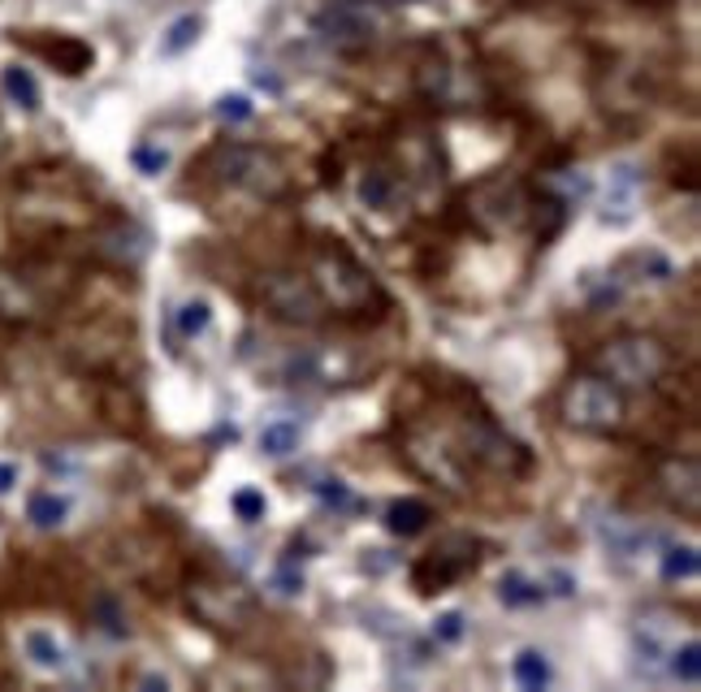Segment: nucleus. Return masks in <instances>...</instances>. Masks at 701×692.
Masks as SVG:
<instances>
[{"label": "nucleus", "mask_w": 701, "mask_h": 692, "mask_svg": "<svg viewBox=\"0 0 701 692\" xmlns=\"http://www.w3.org/2000/svg\"><path fill=\"white\" fill-rule=\"evenodd\" d=\"M308 282L317 286L326 312H343V317H368V312H372V317H377V312H385V304H390L385 291H381V282L351 256L339 239L313 252V260H308Z\"/></svg>", "instance_id": "nucleus-1"}, {"label": "nucleus", "mask_w": 701, "mask_h": 692, "mask_svg": "<svg viewBox=\"0 0 701 692\" xmlns=\"http://www.w3.org/2000/svg\"><path fill=\"white\" fill-rule=\"evenodd\" d=\"M213 174H217L226 187L247 191V195H256V200H265V204L282 200V195L291 191L286 165L278 161V152H269V148H260V143H221V148L213 152Z\"/></svg>", "instance_id": "nucleus-2"}, {"label": "nucleus", "mask_w": 701, "mask_h": 692, "mask_svg": "<svg viewBox=\"0 0 701 692\" xmlns=\"http://www.w3.org/2000/svg\"><path fill=\"white\" fill-rule=\"evenodd\" d=\"M598 368L615 385L646 389V385H659L672 372V350L654 334H620L598 350Z\"/></svg>", "instance_id": "nucleus-3"}, {"label": "nucleus", "mask_w": 701, "mask_h": 692, "mask_svg": "<svg viewBox=\"0 0 701 692\" xmlns=\"http://www.w3.org/2000/svg\"><path fill=\"white\" fill-rule=\"evenodd\" d=\"M187 606H191V615H195L204 628L230 632V637L247 632L252 619H256V598H252V589H243V585H234V580H213V576L187 585Z\"/></svg>", "instance_id": "nucleus-4"}, {"label": "nucleus", "mask_w": 701, "mask_h": 692, "mask_svg": "<svg viewBox=\"0 0 701 692\" xmlns=\"http://www.w3.org/2000/svg\"><path fill=\"white\" fill-rule=\"evenodd\" d=\"M463 213L481 234H511L528 221V195L515 178H481L468 195H463Z\"/></svg>", "instance_id": "nucleus-5"}, {"label": "nucleus", "mask_w": 701, "mask_h": 692, "mask_svg": "<svg viewBox=\"0 0 701 692\" xmlns=\"http://www.w3.org/2000/svg\"><path fill=\"white\" fill-rule=\"evenodd\" d=\"M260 295V308L282 321V325H295V330H317L326 321V304L317 295V286L308 282V273H291V269H273L260 278L256 286Z\"/></svg>", "instance_id": "nucleus-6"}, {"label": "nucleus", "mask_w": 701, "mask_h": 692, "mask_svg": "<svg viewBox=\"0 0 701 692\" xmlns=\"http://www.w3.org/2000/svg\"><path fill=\"white\" fill-rule=\"evenodd\" d=\"M559 411L581 433H611L624 424V394L607 376H576V381H568Z\"/></svg>", "instance_id": "nucleus-7"}, {"label": "nucleus", "mask_w": 701, "mask_h": 692, "mask_svg": "<svg viewBox=\"0 0 701 692\" xmlns=\"http://www.w3.org/2000/svg\"><path fill=\"white\" fill-rule=\"evenodd\" d=\"M476 567H481V541L472 533H446L433 550H424L411 563V585L416 593H442Z\"/></svg>", "instance_id": "nucleus-8"}, {"label": "nucleus", "mask_w": 701, "mask_h": 692, "mask_svg": "<svg viewBox=\"0 0 701 692\" xmlns=\"http://www.w3.org/2000/svg\"><path fill=\"white\" fill-rule=\"evenodd\" d=\"M407 459L420 476H429L433 485L450 489V494H472V472H468V459L463 450H455L450 441H442L437 433H411L407 437Z\"/></svg>", "instance_id": "nucleus-9"}, {"label": "nucleus", "mask_w": 701, "mask_h": 692, "mask_svg": "<svg viewBox=\"0 0 701 692\" xmlns=\"http://www.w3.org/2000/svg\"><path fill=\"white\" fill-rule=\"evenodd\" d=\"M463 459L468 463L476 459V463H485L489 472H502V476H520L533 463V454L515 437H507L494 420H476V424L463 428Z\"/></svg>", "instance_id": "nucleus-10"}, {"label": "nucleus", "mask_w": 701, "mask_h": 692, "mask_svg": "<svg viewBox=\"0 0 701 692\" xmlns=\"http://www.w3.org/2000/svg\"><path fill=\"white\" fill-rule=\"evenodd\" d=\"M654 480H659L663 498H667L676 511H685V515H698L701 511V467L693 454H667V459L659 463Z\"/></svg>", "instance_id": "nucleus-11"}, {"label": "nucleus", "mask_w": 701, "mask_h": 692, "mask_svg": "<svg viewBox=\"0 0 701 692\" xmlns=\"http://www.w3.org/2000/svg\"><path fill=\"white\" fill-rule=\"evenodd\" d=\"M313 30L326 39V43H334V48H368L372 39H377V26L364 17V9H351V4H330V9H321L317 17H313Z\"/></svg>", "instance_id": "nucleus-12"}, {"label": "nucleus", "mask_w": 701, "mask_h": 692, "mask_svg": "<svg viewBox=\"0 0 701 692\" xmlns=\"http://www.w3.org/2000/svg\"><path fill=\"white\" fill-rule=\"evenodd\" d=\"M0 317L4 321H35L39 317V295L26 278L13 269H0Z\"/></svg>", "instance_id": "nucleus-13"}, {"label": "nucleus", "mask_w": 701, "mask_h": 692, "mask_svg": "<svg viewBox=\"0 0 701 692\" xmlns=\"http://www.w3.org/2000/svg\"><path fill=\"white\" fill-rule=\"evenodd\" d=\"M339 376V359L330 355V350H317V346H308V350H295L291 359H286V381H304V385H321V381H334Z\"/></svg>", "instance_id": "nucleus-14"}, {"label": "nucleus", "mask_w": 701, "mask_h": 692, "mask_svg": "<svg viewBox=\"0 0 701 692\" xmlns=\"http://www.w3.org/2000/svg\"><path fill=\"white\" fill-rule=\"evenodd\" d=\"M637 169H628V165H620L615 174H611V187H607V221H628L633 213H637Z\"/></svg>", "instance_id": "nucleus-15"}, {"label": "nucleus", "mask_w": 701, "mask_h": 692, "mask_svg": "<svg viewBox=\"0 0 701 692\" xmlns=\"http://www.w3.org/2000/svg\"><path fill=\"white\" fill-rule=\"evenodd\" d=\"M429 520H433V511H429V502H420V498H398V502L385 507V528H390L394 537H416V533L429 528Z\"/></svg>", "instance_id": "nucleus-16"}, {"label": "nucleus", "mask_w": 701, "mask_h": 692, "mask_svg": "<svg viewBox=\"0 0 701 692\" xmlns=\"http://www.w3.org/2000/svg\"><path fill=\"white\" fill-rule=\"evenodd\" d=\"M61 74H87L91 69V61H95V52L82 43V39H52V43H35Z\"/></svg>", "instance_id": "nucleus-17"}, {"label": "nucleus", "mask_w": 701, "mask_h": 692, "mask_svg": "<svg viewBox=\"0 0 701 692\" xmlns=\"http://www.w3.org/2000/svg\"><path fill=\"white\" fill-rule=\"evenodd\" d=\"M22 650H26L30 667H39V671H61V667H65V650H61V641H56L52 632H43V628H30V632H26V641H22Z\"/></svg>", "instance_id": "nucleus-18"}, {"label": "nucleus", "mask_w": 701, "mask_h": 692, "mask_svg": "<svg viewBox=\"0 0 701 692\" xmlns=\"http://www.w3.org/2000/svg\"><path fill=\"white\" fill-rule=\"evenodd\" d=\"M65 515H69V502H65L61 494H52V489L30 494V502H26V520H30L35 528H61Z\"/></svg>", "instance_id": "nucleus-19"}, {"label": "nucleus", "mask_w": 701, "mask_h": 692, "mask_svg": "<svg viewBox=\"0 0 701 692\" xmlns=\"http://www.w3.org/2000/svg\"><path fill=\"white\" fill-rule=\"evenodd\" d=\"M498 598H502V606L520 611V606H537V602H546V589H541L537 580H528L524 572H507V576L498 580Z\"/></svg>", "instance_id": "nucleus-20"}, {"label": "nucleus", "mask_w": 701, "mask_h": 692, "mask_svg": "<svg viewBox=\"0 0 701 692\" xmlns=\"http://www.w3.org/2000/svg\"><path fill=\"white\" fill-rule=\"evenodd\" d=\"M0 82H4V95H9L22 113H35V108H39V82H35V74H30V69L9 65V69L0 74Z\"/></svg>", "instance_id": "nucleus-21"}, {"label": "nucleus", "mask_w": 701, "mask_h": 692, "mask_svg": "<svg viewBox=\"0 0 701 692\" xmlns=\"http://www.w3.org/2000/svg\"><path fill=\"white\" fill-rule=\"evenodd\" d=\"M260 450H265L269 459L295 454V450H299V424H295V420H273V424H265V428H260Z\"/></svg>", "instance_id": "nucleus-22"}, {"label": "nucleus", "mask_w": 701, "mask_h": 692, "mask_svg": "<svg viewBox=\"0 0 701 692\" xmlns=\"http://www.w3.org/2000/svg\"><path fill=\"white\" fill-rule=\"evenodd\" d=\"M390 200H394V178L385 169H368L359 178V204L368 213H381V208H390Z\"/></svg>", "instance_id": "nucleus-23"}, {"label": "nucleus", "mask_w": 701, "mask_h": 692, "mask_svg": "<svg viewBox=\"0 0 701 692\" xmlns=\"http://www.w3.org/2000/svg\"><path fill=\"white\" fill-rule=\"evenodd\" d=\"M511 676H515V684H524V689H546L550 684V663H546V654H537V650H524V654H515V663H511Z\"/></svg>", "instance_id": "nucleus-24"}, {"label": "nucleus", "mask_w": 701, "mask_h": 692, "mask_svg": "<svg viewBox=\"0 0 701 692\" xmlns=\"http://www.w3.org/2000/svg\"><path fill=\"white\" fill-rule=\"evenodd\" d=\"M200 30H204V22L195 17V13H182L169 30H165V39H161V52L165 56H178V52H187L195 39H200Z\"/></svg>", "instance_id": "nucleus-25"}, {"label": "nucleus", "mask_w": 701, "mask_h": 692, "mask_svg": "<svg viewBox=\"0 0 701 692\" xmlns=\"http://www.w3.org/2000/svg\"><path fill=\"white\" fill-rule=\"evenodd\" d=\"M174 325H178V334H182V338H200V334L213 325V308H208V299H187V304L178 308Z\"/></svg>", "instance_id": "nucleus-26"}, {"label": "nucleus", "mask_w": 701, "mask_h": 692, "mask_svg": "<svg viewBox=\"0 0 701 692\" xmlns=\"http://www.w3.org/2000/svg\"><path fill=\"white\" fill-rule=\"evenodd\" d=\"M701 567L698 546H672L663 554V580H693Z\"/></svg>", "instance_id": "nucleus-27"}, {"label": "nucleus", "mask_w": 701, "mask_h": 692, "mask_svg": "<svg viewBox=\"0 0 701 692\" xmlns=\"http://www.w3.org/2000/svg\"><path fill=\"white\" fill-rule=\"evenodd\" d=\"M91 615H95V624H100L109 637H117V641L130 632V628H126V611L117 606V598H113V593H100V598L91 602Z\"/></svg>", "instance_id": "nucleus-28"}, {"label": "nucleus", "mask_w": 701, "mask_h": 692, "mask_svg": "<svg viewBox=\"0 0 701 692\" xmlns=\"http://www.w3.org/2000/svg\"><path fill=\"white\" fill-rule=\"evenodd\" d=\"M672 676H676L680 684H689V689L701 680V645L693 637H689L680 650H672Z\"/></svg>", "instance_id": "nucleus-29"}, {"label": "nucleus", "mask_w": 701, "mask_h": 692, "mask_svg": "<svg viewBox=\"0 0 701 692\" xmlns=\"http://www.w3.org/2000/svg\"><path fill=\"white\" fill-rule=\"evenodd\" d=\"M416 82H420V91H424L429 100H437V95H446V87H450V69H446V61H442V56H429V61L420 65V74H416Z\"/></svg>", "instance_id": "nucleus-30"}, {"label": "nucleus", "mask_w": 701, "mask_h": 692, "mask_svg": "<svg viewBox=\"0 0 701 692\" xmlns=\"http://www.w3.org/2000/svg\"><path fill=\"white\" fill-rule=\"evenodd\" d=\"M230 507H234V515L243 520V524H256V520H265V511H269V502H265V494L260 489H234V498H230Z\"/></svg>", "instance_id": "nucleus-31"}, {"label": "nucleus", "mask_w": 701, "mask_h": 692, "mask_svg": "<svg viewBox=\"0 0 701 692\" xmlns=\"http://www.w3.org/2000/svg\"><path fill=\"white\" fill-rule=\"evenodd\" d=\"M130 161H135V169H139V174H148V178H152V174H161V169L169 165V152H165V148H152V143H139V148L130 152Z\"/></svg>", "instance_id": "nucleus-32"}, {"label": "nucleus", "mask_w": 701, "mask_h": 692, "mask_svg": "<svg viewBox=\"0 0 701 692\" xmlns=\"http://www.w3.org/2000/svg\"><path fill=\"white\" fill-rule=\"evenodd\" d=\"M217 117L230 121V126H243V121H252V100L247 95H221L217 100Z\"/></svg>", "instance_id": "nucleus-33"}, {"label": "nucleus", "mask_w": 701, "mask_h": 692, "mask_svg": "<svg viewBox=\"0 0 701 692\" xmlns=\"http://www.w3.org/2000/svg\"><path fill=\"white\" fill-rule=\"evenodd\" d=\"M433 641H442V645H455V641H463V615H459V611H446V615H437V619H433Z\"/></svg>", "instance_id": "nucleus-34"}, {"label": "nucleus", "mask_w": 701, "mask_h": 692, "mask_svg": "<svg viewBox=\"0 0 701 692\" xmlns=\"http://www.w3.org/2000/svg\"><path fill=\"white\" fill-rule=\"evenodd\" d=\"M273 585H278V593L295 598V593H304V572H295V563H282L278 576H273Z\"/></svg>", "instance_id": "nucleus-35"}, {"label": "nucleus", "mask_w": 701, "mask_h": 692, "mask_svg": "<svg viewBox=\"0 0 701 692\" xmlns=\"http://www.w3.org/2000/svg\"><path fill=\"white\" fill-rule=\"evenodd\" d=\"M317 494H321L326 502H334V507H347L351 502V494H347V485H343V480H321V485H317Z\"/></svg>", "instance_id": "nucleus-36"}, {"label": "nucleus", "mask_w": 701, "mask_h": 692, "mask_svg": "<svg viewBox=\"0 0 701 692\" xmlns=\"http://www.w3.org/2000/svg\"><path fill=\"white\" fill-rule=\"evenodd\" d=\"M334 4H351V9H394V4H407V0H334Z\"/></svg>", "instance_id": "nucleus-37"}, {"label": "nucleus", "mask_w": 701, "mask_h": 692, "mask_svg": "<svg viewBox=\"0 0 701 692\" xmlns=\"http://www.w3.org/2000/svg\"><path fill=\"white\" fill-rule=\"evenodd\" d=\"M17 485V467L13 463H0V494H9Z\"/></svg>", "instance_id": "nucleus-38"}, {"label": "nucleus", "mask_w": 701, "mask_h": 692, "mask_svg": "<svg viewBox=\"0 0 701 692\" xmlns=\"http://www.w3.org/2000/svg\"><path fill=\"white\" fill-rule=\"evenodd\" d=\"M4 148H9V134H4V126H0V152H4Z\"/></svg>", "instance_id": "nucleus-39"}]
</instances>
